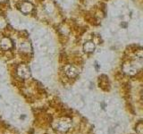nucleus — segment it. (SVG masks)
Instances as JSON below:
<instances>
[{
	"mask_svg": "<svg viewBox=\"0 0 143 134\" xmlns=\"http://www.w3.org/2000/svg\"><path fill=\"white\" fill-rule=\"evenodd\" d=\"M95 46L92 42H87L86 44L84 45V49L87 52H91V51L94 50Z\"/></svg>",
	"mask_w": 143,
	"mask_h": 134,
	"instance_id": "nucleus-1",
	"label": "nucleus"
}]
</instances>
